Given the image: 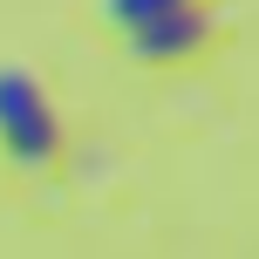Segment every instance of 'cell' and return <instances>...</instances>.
<instances>
[{"label": "cell", "mask_w": 259, "mask_h": 259, "mask_svg": "<svg viewBox=\"0 0 259 259\" xmlns=\"http://www.w3.org/2000/svg\"><path fill=\"white\" fill-rule=\"evenodd\" d=\"M0 137H7V150L21 164H48L55 157V116L21 68H0Z\"/></svg>", "instance_id": "6da1fadb"}, {"label": "cell", "mask_w": 259, "mask_h": 259, "mask_svg": "<svg viewBox=\"0 0 259 259\" xmlns=\"http://www.w3.org/2000/svg\"><path fill=\"white\" fill-rule=\"evenodd\" d=\"M198 34H205V21H198V7H184V0H170L164 14H150V21L130 27V48L143 55V62H184V55L198 48Z\"/></svg>", "instance_id": "7a4b0ae2"}, {"label": "cell", "mask_w": 259, "mask_h": 259, "mask_svg": "<svg viewBox=\"0 0 259 259\" xmlns=\"http://www.w3.org/2000/svg\"><path fill=\"white\" fill-rule=\"evenodd\" d=\"M170 0H109V21L116 27H137V21H150V14H164Z\"/></svg>", "instance_id": "3957f363"}]
</instances>
